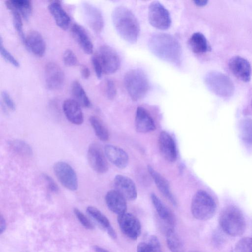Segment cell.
<instances>
[{
	"instance_id": "cell-26",
	"label": "cell",
	"mask_w": 252,
	"mask_h": 252,
	"mask_svg": "<svg viewBox=\"0 0 252 252\" xmlns=\"http://www.w3.org/2000/svg\"><path fill=\"white\" fill-rule=\"evenodd\" d=\"M5 4L9 9H14L18 11L22 17L26 20H29L32 11L31 0H10L5 1Z\"/></svg>"
},
{
	"instance_id": "cell-9",
	"label": "cell",
	"mask_w": 252,
	"mask_h": 252,
	"mask_svg": "<svg viewBox=\"0 0 252 252\" xmlns=\"http://www.w3.org/2000/svg\"><path fill=\"white\" fill-rule=\"evenodd\" d=\"M95 55L101 64L103 73L112 74L119 69L120 58L117 53L111 47L106 45H102Z\"/></svg>"
},
{
	"instance_id": "cell-37",
	"label": "cell",
	"mask_w": 252,
	"mask_h": 252,
	"mask_svg": "<svg viewBox=\"0 0 252 252\" xmlns=\"http://www.w3.org/2000/svg\"><path fill=\"white\" fill-rule=\"evenodd\" d=\"M0 52L2 57L10 64L15 67H19L20 65L18 61L13 56L7 51L3 45V42L1 37L0 38Z\"/></svg>"
},
{
	"instance_id": "cell-34",
	"label": "cell",
	"mask_w": 252,
	"mask_h": 252,
	"mask_svg": "<svg viewBox=\"0 0 252 252\" xmlns=\"http://www.w3.org/2000/svg\"><path fill=\"white\" fill-rule=\"evenodd\" d=\"M231 252H252V237H244L238 241Z\"/></svg>"
},
{
	"instance_id": "cell-46",
	"label": "cell",
	"mask_w": 252,
	"mask_h": 252,
	"mask_svg": "<svg viewBox=\"0 0 252 252\" xmlns=\"http://www.w3.org/2000/svg\"><path fill=\"white\" fill-rule=\"evenodd\" d=\"M6 222L4 218L2 215L0 216V233H3L6 228Z\"/></svg>"
},
{
	"instance_id": "cell-4",
	"label": "cell",
	"mask_w": 252,
	"mask_h": 252,
	"mask_svg": "<svg viewBox=\"0 0 252 252\" xmlns=\"http://www.w3.org/2000/svg\"><path fill=\"white\" fill-rule=\"evenodd\" d=\"M124 84L128 94L134 101L144 97L150 88L147 75L139 68L128 71L124 77Z\"/></svg>"
},
{
	"instance_id": "cell-42",
	"label": "cell",
	"mask_w": 252,
	"mask_h": 252,
	"mask_svg": "<svg viewBox=\"0 0 252 252\" xmlns=\"http://www.w3.org/2000/svg\"><path fill=\"white\" fill-rule=\"evenodd\" d=\"M43 177L47 184V188L53 192H57L59 191V187L54 180L48 175L44 173Z\"/></svg>"
},
{
	"instance_id": "cell-5",
	"label": "cell",
	"mask_w": 252,
	"mask_h": 252,
	"mask_svg": "<svg viewBox=\"0 0 252 252\" xmlns=\"http://www.w3.org/2000/svg\"><path fill=\"white\" fill-rule=\"evenodd\" d=\"M217 205L214 199L207 191L198 190L194 194L191 203L193 216L201 220L212 218L216 213Z\"/></svg>"
},
{
	"instance_id": "cell-13",
	"label": "cell",
	"mask_w": 252,
	"mask_h": 252,
	"mask_svg": "<svg viewBox=\"0 0 252 252\" xmlns=\"http://www.w3.org/2000/svg\"><path fill=\"white\" fill-rule=\"evenodd\" d=\"M82 10L84 19L89 27L97 33L101 32L103 28L104 21L100 10L88 2L83 3Z\"/></svg>"
},
{
	"instance_id": "cell-1",
	"label": "cell",
	"mask_w": 252,
	"mask_h": 252,
	"mask_svg": "<svg viewBox=\"0 0 252 252\" xmlns=\"http://www.w3.org/2000/svg\"><path fill=\"white\" fill-rule=\"evenodd\" d=\"M148 45L156 57L167 62L178 64L182 55L179 41L173 36L163 32H156L149 38Z\"/></svg>"
},
{
	"instance_id": "cell-10",
	"label": "cell",
	"mask_w": 252,
	"mask_h": 252,
	"mask_svg": "<svg viewBox=\"0 0 252 252\" xmlns=\"http://www.w3.org/2000/svg\"><path fill=\"white\" fill-rule=\"evenodd\" d=\"M118 222L123 233L132 240H136L141 231L139 220L133 215L125 212L118 216Z\"/></svg>"
},
{
	"instance_id": "cell-25",
	"label": "cell",
	"mask_w": 252,
	"mask_h": 252,
	"mask_svg": "<svg viewBox=\"0 0 252 252\" xmlns=\"http://www.w3.org/2000/svg\"><path fill=\"white\" fill-rule=\"evenodd\" d=\"M88 214L107 231L109 235L113 239L117 238V234L111 226L107 217L98 209L93 206H88L86 209Z\"/></svg>"
},
{
	"instance_id": "cell-45",
	"label": "cell",
	"mask_w": 252,
	"mask_h": 252,
	"mask_svg": "<svg viewBox=\"0 0 252 252\" xmlns=\"http://www.w3.org/2000/svg\"><path fill=\"white\" fill-rule=\"evenodd\" d=\"M81 74L82 77L84 79H88L91 75V72L89 68L85 65H82L80 69Z\"/></svg>"
},
{
	"instance_id": "cell-12",
	"label": "cell",
	"mask_w": 252,
	"mask_h": 252,
	"mask_svg": "<svg viewBox=\"0 0 252 252\" xmlns=\"http://www.w3.org/2000/svg\"><path fill=\"white\" fill-rule=\"evenodd\" d=\"M105 154L96 143L90 145L87 152V158L91 167L97 173L103 174L108 170V164Z\"/></svg>"
},
{
	"instance_id": "cell-6",
	"label": "cell",
	"mask_w": 252,
	"mask_h": 252,
	"mask_svg": "<svg viewBox=\"0 0 252 252\" xmlns=\"http://www.w3.org/2000/svg\"><path fill=\"white\" fill-rule=\"evenodd\" d=\"M204 82L210 91L220 97L231 96L234 92V85L230 78L219 71L208 72L205 75Z\"/></svg>"
},
{
	"instance_id": "cell-20",
	"label": "cell",
	"mask_w": 252,
	"mask_h": 252,
	"mask_svg": "<svg viewBox=\"0 0 252 252\" xmlns=\"http://www.w3.org/2000/svg\"><path fill=\"white\" fill-rule=\"evenodd\" d=\"M63 109L67 119L71 123L79 125L84 121V116L80 104L74 99H67L63 104Z\"/></svg>"
},
{
	"instance_id": "cell-31",
	"label": "cell",
	"mask_w": 252,
	"mask_h": 252,
	"mask_svg": "<svg viewBox=\"0 0 252 252\" xmlns=\"http://www.w3.org/2000/svg\"><path fill=\"white\" fill-rule=\"evenodd\" d=\"M239 132L242 141L249 146H252V119L245 118L239 124Z\"/></svg>"
},
{
	"instance_id": "cell-29",
	"label": "cell",
	"mask_w": 252,
	"mask_h": 252,
	"mask_svg": "<svg viewBox=\"0 0 252 252\" xmlns=\"http://www.w3.org/2000/svg\"><path fill=\"white\" fill-rule=\"evenodd\" d=\"M71 90L74 100L80 106L87 108L90 107L91 106V102L84 88L78 81L75 80L72 82Z\"/></svg>"
},
{
	"instance_id": "cell-32",
	"label": "cell",
	"mask_w": 252,
	"mask_h": 252,
	"mask_svg": "<svg viewBox=\"0 0 252 252\" xmlns=\"http://www.w3.org/2000/svg\"><path fill=\"white\" fill-rule=\"evenodd\" d=\"M167 245L171 252H184L183 244L173 229H168L166 234Z\"/></svg>"
},
{
	"instance_id": "cell-47",
	"label": "cell",
	"mask_w": 252,
	"mask_h": 252,
	"mask_svg": "<svg viewBox=\"0 0 252 252\" xmlns=\"http://www.w3.org/2000/svg\"><path fill=\"white\" fill-rule=\"evenodd\" d=\"M193 2L196 5L202 7L206 5L208 3V1L207 0H194Z\"/></svg>"
},
{
	"instance_id": "cell-2",
	"label": "cell",
	"mask_w": 252,
	"mask_h": 252,
	"mask_svg": "<svg viewBox=\"0 0 252 252\" xmlns=\"http://www.w3.org/2000/svg\"><path fill=\"white\" fill-rule=\"evenodd\" d=\"M114 28L124 40L130 43L136 42L140 32L139 22L134 14L127 7L119 6L112 12Z\"/></svg>"
},
{
	"instance_id": "cell-11",
	"label": "cell",
	"mask_w": 252,
	"mask_h": 252,
	"mask_svg": "<svg viewBox=\"0 0 252 252\" xmlns=\"http://www.w3.org/2000/svg\"><path fill=\"white\" fill-rule=\"evenodd\" d=\"M44 78L48 89L57 90L63 85L65 76L63 70L58 64L49 62L45 66Z\"/></svg>"
},
{
	"instance_id": "cell-27",
	"label": "cell",
	"mask_w": 252,
	"mask_h": 252,
	"mask_svg": "<svg viewBox=\"0 0 252 252\" xmlns=\"http://www.w3.org/2000/svg\"><path fill=\"white\" fill-rule=\"evenodd\" d=\"M151 199L160 219L171 226H173L175 222L174 216L170 210L155 194H151Z\"/></svg>"
},
{
	"instance_id": "cell-49",
	"label": "cell",
	"mask_w": 252,
	"mask_h": 252,
	"mask_svg": "<svg viewBox=\"0 0 252 252\" xmlns=\"http://www.w3.org/2000/svg\"><path fill=\"white\" fill-rule=\"evenodd\" d=\"M189 252H198V251H189Z\"/></svg>"
},
{
	"instance_id": "cell-40",
	"label": "cell",
	"mask_w": 252,
	"mask_h": 252,
	"mask_svg": "<svg viewBox=\"0 0 252 252\" xmlns=\"http://www.w3.org/2000/svg\"><path fill=\"white\" fill-rule=\"evenodd\" d=\"M146 242L150 246L154 252H162L160 242L156 236H150Z\"/></svg>"
},
{
	"instance_id": "cell-7",
	"label": "cell",
	"mask_w": 252,
	"mask_h": 252,
	"mask_svg": "<svg viewBox=\"0 0 252 252\" xmlns=\"http://www.w3.org/2000/svg\"><path fill=\"white\" fill-rule=\"evenodd\" d=\"M148 19L153 27L161 30L168 29L171 24L169 11L158 1H154L150 3L148 10Z\"/></svg>"
},
{
	"instance_id": "cell-39",
	"label": "cell",
	"mask_w": 252,
	"mask_h": 252,
	"mask_svg": "<svg viewBox=\"0 0 252 252\" xmlns=\"http://www.w3.org/2000/svg\"><path fill=\"white\" fill-rule=\"evenodd\" d=\"M74 215L82 225L87 229H93L94 226L90 220L79 209L74 208L73 210Z\"/></svg>"
},
{
	"instance_id": "cell-35",
	"label": "cell",
	"mask_w": 252,
	"mask_h": 252,
	"mask_svg": "<svg viewBox=\"0 0 252 252\" xmlns=\"http://www.w3.org/2000/svg\"><path fill=\"white\" fill-rule=\"evenodd\" d=\"M12 15L13 23L14 27L16 31L21 40L24 43L25 39V35L23 32V22L22 16L20 14L14 9L9 10Z\"/></svg>"
},
{
	"instance_id": "cell-18",
	"label": "cell",
	"mask_w": 252,
	"mask_h": 252,
	"mask_svg": "<svg viewBox=\"0 0 252 252\" xmlns=\"http://www.w3.org/2000/svg\"><path fill=\"white\" fill-rule=\"evenodd\" d=\"M26 47L33 54L42 57L46 51V43L42 35L37 31H31L25 36L24 42Z\"/></svg>"
},
{
	"instance_id": "cell-15",
	"label": "cell",
	"mask_w": 252,
	"mask_h": 252,
	"mask_svg": "<svg viewBox=\"0 0 252 252\" xmlns=\"http://www.w3.org/2000/svg\"><path fill=\"white\" fill-rule=\"evenodd\" d=\"M115 190L120 193L126 200H135L137 196V192L134 182L130 178L117 175L114 180Z\"/></svg>"
},
{
	"instance_id": "cell-8",
	"label": "cell",
	"mask_w": 252,
	"mask_h": 252,
	"mask_svg": "<svg viewBox=\"0 0 252 252\" xmlns=\"http://www.w3.org/2000/svg\"><path fill=\"white\" fill-rule=\"evenodd\" d=\"M53 170L60 183L66 189L74 191L78 188V179L73 168L64 161L56 162Z\"/></svg>"
},
{
	"instance_id": "cell-50",
	"label": "cell",
	"mask_w": 252,
	"mask_h": 252,
	"mask_svg": "<svg viewBox=\"0 0 252 252\" xmlns=\"http://www.w3.org/2000/svg\"></svg>"
},
{
	"instance_id": "cell-30",
	"label": "cell",
	"mask_w": 252,
	"mask_h": 252,
	"mask_svg": "<svg viewBox=\"0 0 252 252\" xmlns=\"http://www.w3.org/2000/svg\"><path fill=\"white\" fill-rule=\"evenodd\" d=\"M89 121L96 136L102 141H107L109 137V132L102 120L96 116H92Z\"/></svg>"
},
{
	"instance_id": "cell-44",
	"label": "cell",
	"mask_w": 252,
	"mask_h": 252,
	"mask_svg": "<svg viewBox=\"0 0 252 252\" xmlns=\"http://www.w3.org/2000/svg\"><path fill=\"white\" fill-rule=\"evenodd\" d=\"M137 252H154L150 246L146 242H141L137 247Z\"/></svg>"
},
{
	"instance_id": "cell-17",
	"label": "cell",
	"mask_w": 252,
	"mask_h": 252,
	"mask_svg": "<svg viewBox=\"0 0 252 252\" xmlns=\"http://www.w3.org/2000/svg\"><path fill=\"white\" fill-rule=\"evenodd\" d=\"M104 154L106 158L117 167L124 169L128 163V156L122 148L107 144L104 147Z\"/></svg>"
},
{
	"instance_id": "cell-43",
	"label": "cell",
	"mask_w": 252,
	"mask_h": 252,
	"mask_svg": "<svg viewBox=\"0 0 252 252\" xmlns=\"http://www.w3.org/2000/svg\"><path fill=\"white\" fill-rule=\"evenodd\" d=\"M92 62L95 74L98 79L101 78L103 74L102 68L99 60L96 55L92 58Z\"/></svg>"
},
{
	"instance_id": "cell-21",
	"label": "cell",
	"mask_w": 252,
	"mask_h": 252,
	"mask_svg": "<svg viewBox=\"0 0 252 252\" xmlns=\"http://www.w3.org/2000/svg\"><path fill=\"white\" fill-rule=\"evenodd\" d=\"M105 200L107 206L113 213L119 215L126 212V200L115 189L108 191Z\"/></svg>"
},
{
	"instance_id": "cell-36",
	"label": "cell",
	"mask_w": 252,
	"mask_h": 252,
	"mask_svg": "<svg viewBox=\"0 0 252 252\" xmlns=\"http://www.w3.org/2000/svg\"><path fill=\"white\" fill-rule=\"evenodd\" d=\"M103 92L109 99H113L115 97L117 90L115 84L112 80H106L103 85Z\"/></svg>"
},
{
	"instance_id": "cell-16",
	"label": "cell",
	"mask_w": 252,
	"mask_h": 252,
	"mask_svg": "<svg viewBox=\"0 0 252 252\" xmlns=\"http://www.w3.org/2000/svg\"><path fill=\"white\" fill-rule=\"evenodd\" d=\"M158 145L163 157L168 161L173 162L177 158V150L175 141L169 133L162 131L158 137Z\"/></svg>"
},
{
	"instance_id": "cell-28",
	"label": "cell",
	"mask_w": 252,
	"mask_h": 252,
	"mask_svg": "<svg viewBox=\"0 0 252 252\" xmlns=\"http://www.w3.org/2000/svg\"><path fill=\"white\" fill-rule=\"evenodd\" d=\"M189 44L192 51L196 54H203L209 50L207 39L201 32L193 33L189 39Z\"/></svg>"
},
{
	"instance_id": "cell-24",
	"label": "cell",
	"mask_w": 252,
	"mask_h": 252,
	"mask_svg": "<svg viewBox=\"0 0 252 252\" xmlns=\"http://www.w3.org/2000/svg\"><path fill=\"white\" fill-rule=\"evenodd\" d=\"M148 169L158 190L173 205L176 206V201L171 192L170 186L167 180L152 166H148Z\"/></svg>"
},
{
	"instance_id": "cell-14",
	"label": "cell",
	"mask_w": 252,
	"mask_h": 252,
	"mask_svg": "<svg viewBox=\"0 0 252 252\" xmlns=\"http://www.w3.org/2000/svg\"><path fill=\"white\" fill-rule=\"evenodd\" d=\"M228 66L231 72L243 82H249L251 78L252 69L250 63L240 56L231 58L228 62Z\"/></svg>"
},
{
	"instance_id": "cell-19",
	"label": "cell",
	"mask_w": 252,
	"mask_h": 252,
	"mask_svg": "<svg viewBox=\"0 0 252 252\" xmlns=\"http://www.w3.org/2000/svg\"><path fill=\"white\" fill-rule=\"evenodd\" d=\"M135 126L136 130L140 133H147L156 129L155 122L149 112L143 107L136 109Z\"/></svg>"
},
{
	"instance_id": "cell-48",
	"label": "cell",
	"mask_w": 252,
	"mask_h": 252,
	"mask_svg": "<svg viewBox=\"0 0 252 252\" xmlns=\"http://www.w3.org/2000/svg\"><path fill=\"white\" fill-rule=\"evenodd\" d=\"M94 249L95 252H109L106 250L97 246H95Z\"/></svg>"
},
{
	"instance_id": "cell-3",
	"label": "cell",
	"mask_w": 252,
	"mask_h": 252,
	"mask_svg": "<svg viewBox=\"0 0 252 252\" xmlns=\"http://www.w3.org/2000/svg\"><path fill=\"white\" fill-rule=\"evenodd\" d=\"M219 221L224 232L231 236L242 235L246 229V220L243 214L237 207L229 205L220 212Z\"/></svg>"
},
{
	"instance_id": "cell-38",
	"label": "cell",
	"mask_w": 252,
	"mask_h": 252,
	"mask_svg": "<svg viewBox=\"0 0 252 252\" xmlns=\"http://www.w3.org/2000/svg\"><path fill=\"white\" fill-rule=\"evenodd\" d=\"M63 61L67 66H72L76 65L78 63V60L76 55L70 49H66L63 55Z\"/></svg>"
},
{
	"instance_id": "cell-33",
	"label": "cell",
	"mask_w": 252,
	"mask_h": 252,
	"mask_svg": "<svg viewBox=\"0 0 252 252\" xmlns=\"http://www.w3.org/2000/svg\"><path fill=\"white\" fill-rule=\"evenodd\" d=\"M10 148L16 154L24 156L31 157L32 150L29 144L22 140H13L9 142Z\"/></svg>"
},
{
	"instance_id": "cell-22",
	"label": "cell",
	"mask_w": 252,
	"mask_h": 252,
	"mask_svg": "<svg viewBox=\"0 0 252 252\" xmlns=\"http://www.w3.org/2000/svg\"><path fill=\"white\" fill-rule=\"evenodd\" d=\"M71 34L83 51L91 54L93 52V44L85 29L80 25L75 23L71 27Z\"/></svg>"
},
{
	"instance_id": "cell-41",
	"label": "cell",
	"mask_w": 252,
	"mask_h": 252,
	"mask_svg": "<svg viewBox=\"0 0 252 252\" xmlns=\"http://www.w3.org/2000/svg\"><path fill=\"white\" fill-rule=\"evenodd\" d=\"M1 97L4 104L10 110L12 111H14L15 110V103L9 94L6 91H3L2 92Z\"/></svg>"
},
{
	"instance_id": "cell-23",
	"label": "cell",
	"mask_w": 252,
	"mask_h": 252,
	"mask_svg": "<svg viewBox=\"0 0 252 252\" xmlns=\"http://www.w3.org/2000/svg\"><path fill=\"white\" fill-rule=\"evenodd\" d=\"M50 13L57 26L63 30H66L70 23V18L59 1H51L48 6Z\"/></svg>"
}]
</instances>
